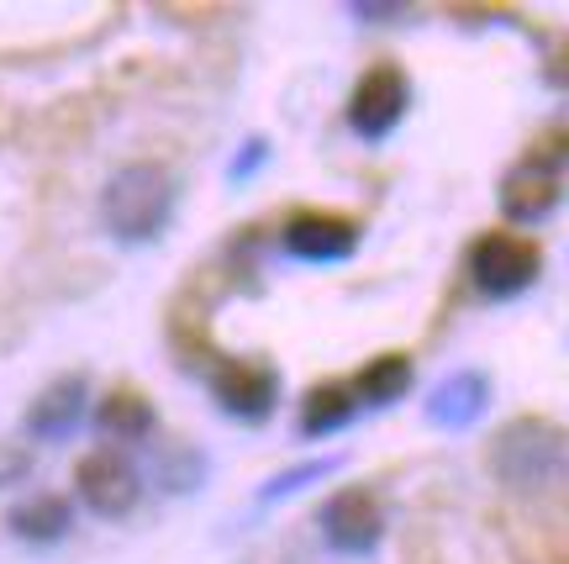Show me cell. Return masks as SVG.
I'll use <instances>...</instances> for the list:
<instances>
[{
    "mask_svg": "<svg viewBox=\"0 0 569 564\" xmlns=\"http://www.w3.org/2000/svg\"><path fill=\"white\" fill-rule=\"evenodd\" d=\"M490 475L517 496H549L569 485V433L549 417H517L490 438Z\"/></svg>",
    "mask_w": 569,
    "mask_h": 564,
    "instance_id": "1",
    "label": "cell"
},
{
    "mask_svg": "<svg viewBox=\"0 0 569 564\" xmlns=\"http://www.w3.org/2000/svg\"><path fill=\"white\" fill-rule=\"evenodd\" d=\"M174 217V180L163 164H127L101 190V222L117 243H153Z\"/></svg>",
    "mask_w": 569,
    "mask_h": 564,
    "instance_id": "2",
    "label": "cell"
},
{
    "mask_svg": "<svg viewBox=\"0 0 569 564\" xmlns=\"http://www.w3.org/2000/svg\"><path fill=\"white\" fill-rule=\"evenodd\" d=\"M565 169H569V132H553L549 142L522 154V164H511V175L501 180V211L522 227L553 217V206L565 196Z\"/></svg>",
    "mask_w": 569,
    "mask_h": 564,
    "instance_id": "3",
    "label": "cell"
},
{
    "mask_svg": "<svg viewBox=\"0 0 569 564\" xmlns=\"http://www.w3.org/2000/svg\"><path fill=\"white\" fill-rule=\"evenodd\" d=\"M538 269H543L538 243L517 238V232H486V238L469 248V280L490 301H511V296L532 290Z\"/></svg>",
    "mask_w": 569,
    "mask_h": 564,
    "instance_id": "4",
    "label": "cell"
},
{
    "mask_svg": "<svg viewBox=\"0 0 569 564\" xmlns=\"http://www.w3.org/2000/svg\"><path fill=\"white\" fill-rule=\"evenodd\" d=\"M317 527H322V538L332 554H343V560H369L375 548L386 544V506L375 502V491L348 485V491H338V496L322 502Z\"/></svg>",
    "mask_w": 569,
    "mask_h": 564,
    "instance_id": "5",
    "label": "cell"
},
{
    "mask_svg": "<svg viewBox=\"0 0 569 564\" xmlns=\"http://www.w3.org/2000/svg\"><path fill=\"white\" fill-rule=\"evenodd\" d=\"M74 491H80V502L90 506L96 517L122 523L142 496V475L122 448H96V454H84L80 469H74Z\"/></svg>",
    "mask_w": 569,
    "mask_h": 564,
    "instance_id": "6",
    "label": "cell"
},
{
    "mask_svg": "<svg viewBox=\"0 0 569 564\" xmlns=\"http://www.w3.org/2000/svg\"><path fill=\"white\" fill-rule=\"evenodd\" d=\"M411 106V80L396 63H375L348 96V127L365 142H386Z\"/></svg>",
    "mask_w": 569,
    "mask_h": 564,
    "instance_id": "7",
    "label": "cell"
},
{
    "mask_svg": "<svg viewBox=\"0 0 569 564\" xmlns=\"http://www.w3.org/2000/svg\"><path fill=\"white\" fill-rule=\"evenodd\" d=\"M211 396L227 417L238 423H264L269 412L280 406V375L259 359H227L217 375H211Z\"/></svg>",
    "mask_w": 569,
    "mask_h": 564,
    "instance_id": "8",
    "label": "cell"
},
{
    "mask_svg": "<svg viewBox=\"0 0 569 564\" xmlns=\"http://www.w3.org/2000/svg\"><path fill=\"white\" fill-rule=\"evenodd\" d=\"M359 222H348V217H332V211H301V217H290L280 232L284 254L301 264H343L359 254Z\"/></svg>",
    "mask_w": 569,
    "mask_h": 564,
    "instance_id": "9",
    "label": "cell"
},
{
    "mask_svg": "<svg viewBox=\"0 0 569 564\" xmlns=\"http://www.w3.org/2000/svg\"><path fill=\"white\" fill-rule=\"evenodd\" d=\"M84 406H90V380L84 375H63L48 390H38V402L27 406V433L42 438V444H63L84 423Z\"/></svg>",
    "mask_w": 569,
    "mask_h": 564,
    "instance_id": "10",
    "label": "cell"
},
{
    "mask_svg": "<svg viewBox=\"0 0 569 564\" xmlns=\"http://www.w3.org/2000/svg\"><path fill=\"white\" fill-rule=\"evenodd\" d=\"M486 402H490V380H486V375H480V369H459V375L438 380L432 402H427V417H432L438 427H448V433H465V427L480 423Z\"/></svg>",
    "mask_w": 569,
    "mask_h": 564,
    "instance_id": "11",
    "label": "cell"
},
{
    "mask_svg": "<svg viewBox=\"0 0 569 564\" xmlns=\"http://www.w3.org/2000/svg\"><path fill=\"white\" fill-rule=\"evenodd\" d=\"M353 412H359L353 385H343V380L311 385L306 402H301V438H332L338 427L353 423Z\"/></svg>",
    "mask_w": 569,
    "mask_h": 564,
    "instance_id": "12",
    "label": "cell"
},
{
    "mask_svg": "<svg viewBox=\"0 0 569 564\" xmlns=\"http://www.w3.org/2000/svg\"><path fill=\"white\" fill-rule=\"evenodd\" d=\"M69 523H74V512H69L63 496H32V502H21L11 512V533L21 544H59Z\"/></svg>",
    "mask_w": 569,
    "mask_h": 564,
    "instance_id": "13",
    "label": "cell"
},
{
    "mask_svg": "<svg viewBox=\"0 0 569 564\" xmlns=\"http://www.w3.org/2000/svg\"><path fill=\"white\" fill-rule=\"evenodd\" d=\"M96 423H101V433H111V438L138 444V438L153 433V402H148L142 390H111V396L96 406Z\"/></svg>",
    "mask_w": 569,
    "mask_h": 564,
    "instance_id": "14",
    "label": "cell"
},
{
    "mask_svg": "<svg viewBox=\"0 0 569 564\" xmlns=\"http://www.w3.org/2000/svg\"><path fill=\"white\" fill-rule=\"evenodd\" d=\"M411 390V359L407 354H380V359H369L359 369V380H353V396L365 406H390L401 402Z\"/></svg>",
    "mask_w": 569,
    "mask_h": 564,
    "instance_id": "15",
    "label": "cell"
},
{
    "mask_svg": "<svg viewBox=\"0 0 569 564\" xmlns=\"http://www.w3.org/2000/svg\"><path fill=\"white\" fill-rule=\"evenodd\" d=\"M338 469V459H311V464H296V469H284V475H274V481L264 485V502H284V496H296L301 485H317L322 475H332Z\"/></svg>",
    "mask_w": 569,
    "mask_h": 564,
    "instance_id": "16",
    "label": "cell"
},
{
    "mask_svg": "<svg viewBox=\"0 0 569 564\" xmlns=\"http://www.w3.org/2000/svg\"><path fill=\"white\" fill-rule=\"evenodd\" d=\"M196 459H201L196 448H180L174 459H163V485H169V491H196L206 475V464H196Z\"/></svg>",
    "mask_w": 569,
    "mask_h": 564,
    "instance_id": "17",
    "label": "cell"
},
{
    "mask_svg": "<svg viewBox=\"0 0 569 564\" xmlns=\"http://www.w3.org/2000/svg\"><path fill=\"white\" fill-rule=\"evenodd\" d=\"M264 159H269V142H264V138H248L243 154L232 159V169H227V175H232V180H248L253 169H264Z\"/></svg>",
    "mask_w": 569,
    "mask_h": 564,
    "instance_id": "18",
    "label": "cell"
},
{
    "mask_svg": "<svg viewBox=\"0 0 569 564\" xmlns=\"http://www.w3.org/2000/svg\"><path fill=\"white\" fill-rule=\"evenodd\" d=\"M27 469H32V454H27V448L0 444V491H6V485H17Z\"/></svg>",
    "mask_w": 569,
    "mask_h": 564,
    "instance_id": "19",
    "label": "cell"
},
{
    "mask_svg": "<svg viewBox=\"0 0 569 564\" xmlns=\"http://www.w3.org/2000/svg\"><path fill=\"white\" fill-rule=\"evenodd\" d=\"M348 17H353V21H401V17H407V6H375V0H353V6H348Z\"/></svg>",
    "mask_w": 569,
    "mask_h": 564,
    "instance_id": "20",
    "label": "cell"
}]
</instances>
